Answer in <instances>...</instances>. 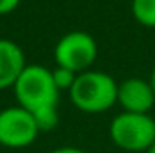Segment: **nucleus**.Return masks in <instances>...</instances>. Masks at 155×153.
Returning a JSON list of instances; mask_svg holds the SVG:
<instances>
[{"mask_svg":"<svg viewBox=\"0 0 155 153\" xmlns=\"http://www.w3.org/2000/svg\"><path fill=\"white\" fill-rule=\"evenodd\" d=\"M71 99L79 112L101 114L117 103V81L101 70H85L76 76Z\"/></svg>","mask_w":155,"mask_h":153,"instance_id":"1","label":"nucleus"},{"mask_svg":"<svg viewBox=\"0 0 155 153\" xmlns=\"http://www.w3.org/2000/svg\"><path fill=\"white\" fill-rule=\"evenodd\" d=\"M13 90L18 106L25 108L27 112H36L47 106H58L60 101V90L52 81L51 70L35 63L25 65Z\"/></svg>","mask_w":155,"mask_h":153,"instance_id":"2","label":"nucleus"},{"mask_svg":"<svg viewBox=\"0 0 155 153\" xmlns=\"http://www.w3.org/2000/svg\"><path fill=\"white\" fill-rule=\"evenodd\" d=\"M110 139L124 151H148L155 144V119L150 114L121 112L110 122Z\"/></svg>","mask_w":155,"mask_h":153,"instance_id":"3","label":"nucleus"},{"mask_svg":"<svg viewBox=\"0 0 155 153\" xmlns=\"http://www.w3.org/2000/svg\"><path fill=\"white\" fill-rule=\"evenodd\" d=\"M97 58V43L85 31H71L58 40L54 47L56 65L65 67L76 74L90 70Z\"/></svg>","mask_w":155,"mask_h":153,"instance_id":"4","label":"nucleus"},{"mask_svg":"<svg viewBox=\"0 0 155 153\" xmlns=\"http://www.w3.org/2000/svg\"><path fill=\"white\" fill-rule=\"evenodd\" d=\"M40 130L35 117L22 106L0 110V144L5 148H25L33 144Z\"/></svg>","mask_w":155,"mask_h":153,"instance_id":"5","label":"nucleus"},{"mask_svg":"<svg viewBox=\"0 0 155 153\" xmlns=\"http://www.w3.org/2000/svg\"><path fill=\"white\" fill-rule=\"evenodd\" d=\"M117 105L123 112L132 114H150L155 105V94L148 79L128 77L117 83Z\"/></svg>","mask_w":155,"mask_h":153,"instance_id":"6","label":"nucleus"},{"mask_svg":"<svg viewBox=\"0 0 155 153\" xmlns=\"http://www.w3.org/2000/svg\"><path fill=\"white\" fill-rule=\"evenodd\" d=\"M25 65L22 47L13 40L0 38V90L13 88Z\"/></svg>","mask_w":155,"mask_h":153,"instance_id":"7","label":"nucleus"},{"mask_svg":"<svg viewBox=\"0 0 155 153\" xmlns=\"http://www.w3.org/2000/svg\"><path fill=\"white\" fill-rule=\"evenodd\" d=\"M132 15L141 25L155 29V0H132Z\"/></svg>","mask_w":155,"mask_h":153,"instance_id":"8","label":"nucleus"},{"mask_svg":"<svg viewBox=\"0 0 155 153\" xmlns=\"http://www.w3.org/2000/svg\"><path fill=\"white\" fill-rule=\"evenodd\" d=\"M31 114L35 117V122L40 132H51L58 126V121H60L58 106H47V108H41V110L31 112Z\"/></svg>","mask_w":155,"mask_h":153,"instance_id":"9","label":"nucleus"},{"mask_svg":"<svg viewBox=\"0 0 155 153\" xmlns=\"http://www.w3.org/2000/svg\"><path fill=\"white\" fill-rule=\"evenodd\" d=\"M51 74H52V81H54V85L60 92L61 90H71L78 76L76 72H72L65 67H60V65H56V69H52Z\"/></svg>","mask_w":155,"mask_h":153,"instance_id":"10","label":"nucleus"},{"mask_svg":"<svg viewBox=\"0 0 155 153\" xmlns=\"http://www.w3.org/2000/svg\"><path fill=\"white\" fill-rule=\"evenodd\" d=\"M20 2H22V0H0V16L13 13V11L20 5Z\"/></svg>","mask_w":155,"mask_h":153,"instance_id":"11","label":"nucleus"},{"mask_svg":"<svg viewBox=\"0 0 155 153\" xmlns=\"http://www.w3.org/2000/svg\"><path fill=\"white\" fill-rule=\"evenodd\" d=\"M51 153H85V151L79 150V148H74V146H63V148H56V150H52Z\"/></svg>","mask_w":155,"mask_h":153,"instance_id":"12","label":"nucleus"},{"mask_svg":"<svg viewBox=\"0 0 155 153\" xmlns=\"http://www.w3.org/2000/svg\"><path fill=\"white\" fill-rule=\"evenodd\" d=\"M150 85H152V90H153V94H155V69L152 70V76H150Z\"/></svg>","mask_w":155,"mask_h":153,"instance_id":"13","label":"nucleus"},{"mask_svg":"<svg viewBox=\"0 0 155 153\" xmlns=\"http://www.w3.org/2000/svg\"><path fill=\"white\" fill-rule=\"evenodd\" d=\"M146 153H155V144H153V146H152V148H150V150H148Z\"/></svg>","mask_w":155,"mask_h":153,"instance_id":"14","label":"nucleus"}]
</instances>
